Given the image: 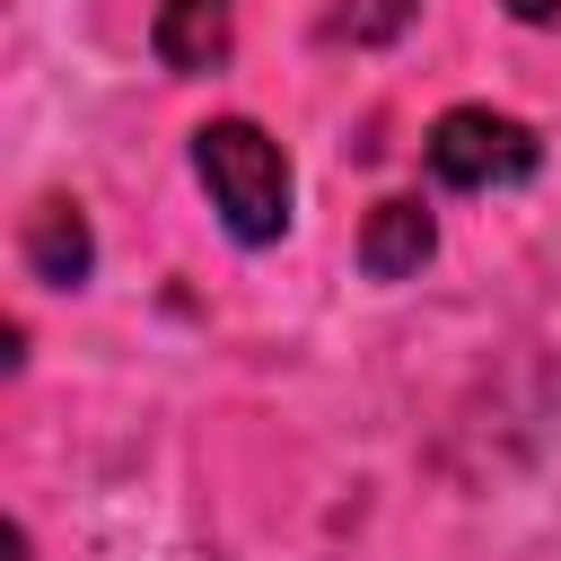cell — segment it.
<instances>
[{"label":"cell","mask_w":561,"mask_h":561,"mask_svg":"<svg viewBox=\"0 0 561 561\" xmlns=\"http://www.w3.org/2000/svg\"><path fill=\"white\" fill-rule=\"evenodd\" d=\"M193 175H202V193H210V210L237 245H280L298 184H289V149L263 123H245V114L202 123L193 131Z\"/></svg>","instance_id":"obj_1"},{"label":"cell","mask_w":561,"mask_h":561,"mask_svg":"<svg viewBox=\"0 0 561 561\" xmlns=\"http://www.w3.org/2000/svg\"><path fill=\"white\" fill-rule=\"evenodd\" d=\"M430 175L447 193H491V184H526L543 167V140L517 123V114H491V105H447L421 140Z\"/></svg>","instance_id":"obj_2"},{"label":"cell","mask_w":561,"mask_h":561,"mask_svg":"<svg viewBox=\"0 0 561 561\" xmlns=\"http://www.w3.org/2000/svg\"><path fill=\"white\" fill-rule=\"evenodd\" d=\"M149 53H158L175 79L228 70V53H237V0H158Z\"/></svg>","instance_id":"obj_3"},{"label":"cell","mask_w":561,"mask_h":561,"mask_svg":"<svg viewBox=\"0 0 561 561\" xmlns=\"http://www.w3.org/2000/svg\"><path fill=\"white\" fill-rule=\"evenodd\" d=\"M430 254H438V219H430L421 202L394 193V202L368 210V228H359V272H368V280H412Z\"/></svg>","instance_id":"obj_4"},{"label":"cell","mask_w":561,"mask_h":561,"mask_svg":"<svg viewBox=\"0 0 561 561\" xmlns=\"http://www.w3.org/2000/svg\"><path fill=\"white\" fill-rule=\"evenodd\" d=\"M18 254H26V272H35L44 289H79V280L96 272V237H88L79 202H35V219H26Z\"/></svg>","instance_id":"obj_5"},{"label":"cell","mask_w":561,"mask_h":561,"mask_svg":"<svg viewBox=\"0 0 561 561\" xmlns=\"http://www.w3.org/2000/svg\"><path fill=\"white\" fill-rule=\"evenodd\" d=\"M412 9H421V0H359V9H333L324 35H333V44H386V35L412 26Z\"/></svg>","instance_id":"obj_6"},{"label":"cell","mask_w":561,"mask_h":561,"mask_svg":"<svg viewBox=\"0 0 561 561\" xmlns=\"http://www.w3.org/2000/svg\"><path fill=\"white\" fill-rule=\"evenodd\" d=\"M508 18H517V26H552V18H561V0H508Z\"/></svg>","instance_id":"obj_7"}]
</instances>
